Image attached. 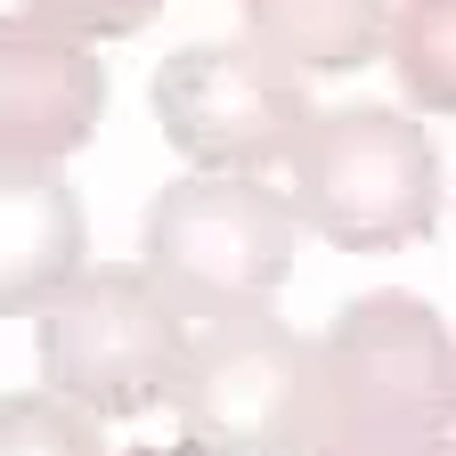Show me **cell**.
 I'll return each mask as SVG.
<instances>
[{"label":"cell","mask_w":456,"mask_h":456,"mask_svg":"<svg viewBox=\"0 0 456 456\" xmlns=\"http://www.w3.org/2000/svg\"><path fill=\"white\" fill-rule=\"evenodd\" d=\"M147 261L139 277L180 310V318H245L269 310V294L294 269V212L269 180H212L188 171L147 204Z\"/></svg>","instance_id":"3957f363"},{"label":"cell","mask_w":456,"mask_h":456,"mask_svg":"<svg viewBox=\"0 0 456 456\" xmlns=\"http://www.w3.org/2000/svg\"><path fill=\"white\" fill-rule=\"evenodd\" d=\"M285 171H294V188H285L294 228H310V237H326L342 253H408L440 220L432 131L399 106H326V114H310Z\"/></svg>","instance_id":"7a4b0ae2"},{"label":"cell","mask_w":456,"mask_h":456,"mask_svg":"<svg viewBox=\"0 0 456 456\" xmlns=\"http://www.w3.org/2000/svg\"><path fill=\"white\" fill-rule=\"evenodd\" d=\"M383 57L408 106H456V0H399L383 17Z\"/></svg>","instance_id":"30bf717a"},{"label":"cell","mask_w":456,"mask_h":456,"mask_svg":"<svg viewBox=\"0 0 456 456\" xmlns=\"http://www.w3.org/2000/svg\"><path fill=\"white\" fill-rule=\"evenodd\" d=\"M147 106L188 171L253 180V171H277L294 155V139L310 123V82L269 66L253 41H196L155 66Z\"/></svg>","instance_id":"8992f818"},{"label":"cell","mask_w":456,"mask_h":456,"mask_svg":"<svg viewBox=\"0 0 456 456\" xmlns=\"http://www.w3.org/2000/svg\"><path fill=\"white\" fill-rule=\"evenodd\" d=\"M383 17L391 0H245V41L294 82L359 74L383 57Z\"/></svg>","instance_id":"9c48e42d"},{"label":"cell","mask_w":456,"mask_h":456,"mask_svg":"<svg viewBox=\"0 0 456 456\" xmlns=\"http://www.w3.org/2000/svg\"><path fill=\"white\" fill-rule=\"evenodd\" d=\"M82 253H90V228H82V196L66 188V171L0 163V318L49 310L90 269Z\"/></svg>","instance_id":"ba28073f"},{"label":"cell","mask_w":456,"mask_h":456,"mask_svg":"<svg viewBox=\"0 0 456 456\" xmlns=\"http://www.w3.org/2000/svg\"><path fill=\"white\" fill-rule=\"evenodd\" d=\"M123 456H180V448H123Z\"/></svg>","instance_id":"4fadbf2b"},{"label":"cell","mask_w":456,"mask_h":456,"mask_svg":"<svg viewBox=\"0 0 456 456\" xmlns=\"http://www.w3.org/2000/svg\"><path fill=\"white\" fill-rule=\"evenodd\" d=\"M456 334L416 294H359L310 342L294 456H456Z\"/></svg>","instance_id":"6da1fadb"},{"label":"cell","mask_w":456,"mask_h":456,"mask_svg":"<svg viewBox=\"0 0 456 456\" xmlns=\"http://www.w3.org/2000/svg\"><path fill=\"white\" fill-rule=\"evenodd\" d=\"M180 351H188V318L123 261L82 269L41 310V391L82 408L90 424L163 408Z\"/></svg>","instance_id":"277c9868"},{"label":"cell","mask_w":456,"mask_h":456,"mask_svg":"<svg viewBox=\"0 0 456 456\" xmlns=\"http://www.w3.org/2000/svg\"><path fill=\"white\" fill-rule=\"evenodd\" d=\"M0 456H106V432L49 391H0Z\"/></svg>","instance_id":"8fae6325"},{"label":"cell","mask_w":456,"mask_h":456,"mask_svg":"<svg viewBox=\"0 0 456 456\" xmlns=\"http://www.w3.org/2000/svg\"><path fill=\"white\" fill-rule=\"evenodd\" d=\"M155 9L163 0H25L17 17H33V25H49V33H66V41H123V33H139V25H155Z\"/></svg>","instance_id":"7c38bea8"},{"label":"cell","mask_w":456,"mask_h":456,"mask_svg":"<svg viewBox=\"0 0 456 456\" xmlns=\"http://www.w3.org/2000/svg\"><path fill=\"white\" fill-rule=\"evenodd\" d=\"M302 383H310V334H294L277 310H245L188 334L163 399L180 424V456H294Z\"/></svg>","instance_id":"5b68a950"},{"label":"cell","mask_w":456,"mask_h":456,"mask_svg":"<svg viewBox=\"0 0 456 456\" xmlns=\"http://www.w3.org/2000/svg\"><path fill=\"white\" fill-rule=\"evenodd\" d=\"M98 114H106L98 49L33 17H0V163L57 171L74 147H90Z\"/></svg>","instance_id":"52a82bcc"}]
</instances>
